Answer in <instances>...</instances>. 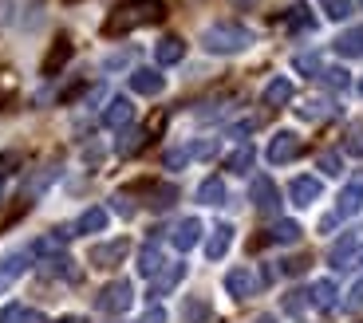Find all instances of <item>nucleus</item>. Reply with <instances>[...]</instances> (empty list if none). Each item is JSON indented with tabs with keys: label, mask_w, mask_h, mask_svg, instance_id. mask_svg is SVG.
<instances>
[{
	"label": "nucleus",
	"mask_w": 363,
	"mask_h": 323,
	"mask_svg": "<svg viewBox=\"0 0 363 323\" xmlns=\"http://www.w3.org/2000/svg\"><path fill=\"white\" fill-rule=\"evenodd\" d=\"M162 16H166L162 0H127V4H118V8L107 16L103 32H107V36H127V32H135V28L158 24Z\"/></svg>",
	"instance_id": "obj_1"
},
{
	"label": "nucleus",
	"mask_w": 363,
	"mask_h": 323,
	"mask_svg": "<svg viewBox=\"0 0 363 323\" xmlns=\"http://www.w3.org/2000/svg\"><path fill=\"white\" fill-rule=\"evenodd\" d=\"M253 44V32L245 24H233V20H221V24H209L201 32V47L209 55H237Z\"/></svg>",
	"instance_id": "obj_2"
},
{
	"label": "nucleus",
	"mask_w": 363,
	"mask_h": 323,
	"mask_svg": "<svg viewBox=\"0 0 363 323\" xmlns=\"http://www.w3.org/2000/svg\"><path fill=\"white\" fill-rule=\"evenodd\" d=\"M130 304H135V288H130V280H111L99 296H95V307H99V312H107V315L130 312Z\"/></svg>",
	"instance_id": "obj_3"
},
{
	"label": "nucleus",
	"mask_w": 363,
	"mask_h": 323,
	"mask_svg": "<svg viewBox=\"0 0 363 323\" xmlns=\"http://www.w3.org/2000/svg\"><path fill=\"white\" fill-rule=\"evenodd\" d=\"M328 264H332L336 272L359 268L363 264V244L355 241V237H340V241L332 244V252H328Z\"/></svg>",
	"instance_id": "obj_4"
},
{
	"label": "nucleus",
	"mask_w": 363,
	"mask_h": 323,
	"mask_svg": "<svg viewBox=\"0 0 363 323\" xmlns=\"http://www.w3.org/2000/svg\"><path fill=\"white\" fill-rule=\"evenodd\" d=\"M300 154V135L296 130H277V135L269 138V154L264 158L272 162V166H284V162H292Z\"/></svg>",
	"instance_id": "obj_5"
},
{
	"label": "nucleus",
	"mask_w": 363,
	"mask_h": 323,
	"mask_svg": "<svg viewBox=\"0 0 363 323\" xmlns=\"http://www.w3.org/2000/svg\"><path fill=\"white\" fill-rule=\"evenodd\" d=\"M127 252H130L127 237H118V241H103V244L91 249V264H95V268H115V264L127 261Z\"/></svg>",
	"instance_id": "obj_6"
},
{
	"label": "nucleus",
	"mask_w": 363,
	"mask_h": 323,
	"mask_svg": "<svg viewBox=\"0 0 363 323\" xmlns=\"http://www.w3.org/2000/svg\"><path fill=\"white\" fill-rule=\"evenodd\" d=\"M130 118H135V103H130L127 95H115V99L103 107V126H107V130H127Z\"/></svg>",
	"instance_id": "obj_7"
},
{
	"label": "nucleus",
	"mask_w": 363,
	"mask_h": 323,
	"mask_svg": "<svg viewBox=\"0 0 363 323\" xmlns=\"http://www.w3.org/2000/svg\"><path fill=\"white\" fill-rule=\"evenodd\" d=\"M130 91H135V95H162L166 75L158 72V67H135V72H130Z\"/></svg>",
	"instance_id": "obj_8"
},
{
	"label": "nucleus",
	"mask_w": 363,
	"mask_h": 323,
	"mask_svg": "<svg viewBox=\"0 0 363 323\" xmlns=\"http://www.w3.org/2000/svg\"><path fill=\"white\" fill-rule=\"evenodd\" d=\"M320 193H324L320 178H292V186H289V198H292V205H296V209L316 205V201H320Z\"/></svg>",
	"instance_id": "obj_9"
},
{
	"label": "nucleus",
	"mask_w": 363,
	"mask_h": 323,
	"mask_svg": "<svg viewBox=\"0 0 363 323\" xmlns=\"http://www.w3.org/2000/svg\"><path fill=\"white\" fill-rule=\"evenodd\" d=\"M249 198H253V205L261 209V213H277L281 209V193H277V186H272V178H253V189H249Z\"/></svg>",
	"instance_id": "obj_10"
},
{
	"label": "nucleus",
	"mask_w": 363,
	"mask_h": 323,
	"mask_svg": "<svg viewBox=\"0 0 363 323\" xmlns=\"http://www.w3.org/2000/svg\"><path fill=\"white\" fill-rule=\"evenodd\" d=\"M107 221H111V213L103 205H91V209H83L79 217H75V225H72V233L75 237H91V233H103L107 229Z\"/></svg>",
	"instance_id": "obj_11"
},
{
	"label": "nucleus",
	"mask_w": 363,
	"mask_h": 323,
	"mask_svg": "<svg viewBox=\"0 0 363 323\" xmlns=\"http://www.w3.org/2000/svg\"><path fill=\"white\" fill-rule=\"evenodd\" d=\"M201 233H206V229H201L198 217H182V221L174 225V237H170V241H174V249H178V252H190L194 244L201 241Z\"/></svg>",
	"instance_id": "obj_12"
},
{
	"label": "nucleus",
	"mask_w": 363,
	"mask_h": 323,
	"mask_svg": "<svg viewBox=\"0 0 363 323\" xmlns=\"http://www.w3.org/2000/svg\"><path fill=\"white\" fill-rule=\"evenodd\" d=\"M225 292L233 300H249L257 292V280H253V272L249 268H229L225 272Z\"/></svg>",
	"instance_id": "obj_13"
},
{
	"label": "nucleus",
	"mask_w": 363,
	"mask_h": 323,
	"mask_svg": "<svg viewBox=\"0 0 363 323\" xmlns=\"http://www.w3.org/2000/svg\"><path fill=\"white\" fill-rule=\"evenodd\" d=\"M24 272H28V252H9V256L0 261V292H9Z\"/></svg>",
	"instance_id": "obj_14"
},
{
	"label": "nucleus",
	"mask_w": 363,
	"mask_h": 323,
	"mask_svg": "<svg viewBox=\"0 0 363 323\" xmlns=\"http://www.w3.org/2000/svg\"><path fill=\"white\" fill-rule=\"evenodd\" d=\"M363 209V181H347L336 198V217H355Z\"/></svg>",
	"instance_id": "obj_15"
},
{
	"label": "nucleus",
	"mask_w": 363,
	"mask_h": 323,
	"mask_svg": "<svg viewBox=\"0 0 363 323\" xmlns=\"http://www.w3.org/2000/svg\"><path fill=\"white\" fill-rule=\"evenodd\" d=\"M182 55H186V40H182V36H162L155 44L158 67H174V63H182Z\"/></svg>",
	"instance_id": "obj_16"
},
{
	"label": "nucleus",
	"mask_w": 363,
	"mask_h": 323,
	"mask_svg": "<svg viewBox=\"0 0 363 323\" xmlns=\"http://www.w3.org/2000/svg\"><path fill=\"white\" fill-rule=\"evenodd\" d=\"M261 99H264V107H272V110L284 107V103H292V79H289V75H272Z\"/></svg>",
	"instance_id": "obj_17"
},
{
	"label": "nucleus",
	"mask_w": 363,
	"mask_h": 323,
	"mask_svg": "<svg viewBox=\"0 0 363 323\" xmlns=\"http://www.w3.org/2000/svg\"><path fill=\"white\" fill-rule=\"evenodd\" d=\"M72 55H75L72 40H67V36H55L52 52H48V60H44V75H48V79H52V75H60V67H64Z\"/></svg>",
	"instance_id": "obj_18"
},
{
	"label": "nucleus",
	"mask_w": 363,
	"mask_h": 323,
	"mask_svg": "<svg viewBox=\"0 0 363 323\" xmlns=\"http://www.w3.org/2000/svg\"><path fill=\"white\" fill-rule=\"evenodd\" d=\"M162 268H166V261H162V249H158V244H143V249H138V276L155 280Z\"/></svg>",
	"instance_id": "obj_19"
},
{
	"label": "nucleus",
	"mask_w": 363,
	"mask_h": 323,
	"mask_svg": "<svg viewBox=\"0 0 363 323\" xmlns=\"http://www.w3.org/2000/svg\"><path fill=\"white\" fill-rule=\"evenodd\" d=\"M182 276H186V264H170V268H162L155 276V288H150V300H158V296H170L174 288L182 284Z\"/></svg>",
	"instance_id": "obj_20"
},
{
	"label": "nucleus",
	"mask_w": 363,
	"mask_h": 323,
	"mask_svg": "<svg viewBox=\"0 0 363 323\" xmlns=\"http://www.w3.org/2000/svg\"><path fill=\"white\" fill-rule=\"evenodd\" d=\"M336 284H332V280H316V284L308 288V304L316 307V312H332V307H336Z\"/></svg>",
	"instance_id": "obj_21"
},
{
	"label": "nucleus",
	"mask_w": 363,
	"mask_h": 323,
	"mask_svg": "<svg viewBox=\"0 0 363 323\" xmlns=\"http://www.w3.org/2000/svg\"><path fill=\"white\" fill-rule=\"evenodd\" d=\"M229 244H233V225H218L213 233H209V241H206V256L209 261H221L229 252Z\"/></svg>",
	"instance_id": "obj_22"
},
{
	"label": "nucleus",
	"mask_w": 363,
	"mask_h": 323,
	"mask_svg": "<svg viewBox=\"0 0 363 323\" xmlns=\"http://www.w3.org/2000/svg\"><path fill=\"white\" fill-rule=\"evenodd\" d=\"M332 47H336L344 60H359L363 55V28H347V32H340Z\"/></svg>",
	"instance_id": "obj_23"
},
{
	"label": "nucleus",
	"mask_w": 363,
	"mask_h": 323,
	"mask_svg": "<svg viewBox=\"0 0 363 323\" xmlns=\"http://www.w3.org/2000/svg\"><path fill=\"white\" fill-rule=\"evenodd\" d=\"M253 158H257V150L249 142H241L237 150L225 154V162H221V166H225L229 174H249V170H253Z\"/></svg>",
	"instance_id": "obj_24"
},
{
	"label": "nucleus",
	"mask_w": 363,
	"mask_h": 323,
	"mask_svg": "<svg viewBox=\"0 0 363 323\" xmlns=\"http://www.w3.org/2000/svg\"><path fill=\"white\" fill-rule=\"evenodd\" d=\"M198 201H201V205H225V181H221V178H206L198 186Z\"/></svg>",
	"instance_id": "obj_25"
},
{
	"label": "nucleus",
	"mask_w": 363,
	"mask_h": 323,
	"mask_svg": "<svg viewBox=\"0 0 363 323\" xmlns=\"http://www.w3.org/2000/svg\"><path fill=\"white\" fill-rule=\"evenodd\" d=\"M300 233H304L300 221H277V225H272V233H269V241L272 244H296Z\"/></svg>",
	"instance_id": "obj_26"
},
{
	"label": "nucleus",
	"mask_w": 363,
	"mask_h": 323,
	"mask_svg": "<svg viewBox=\"0 0 363 323\" xmlns=\"http://www.w3.org/2000/svg\"><path fill=\"white\" fill-rule=\"evenodd\" d=\"M146 146V130H123V138L115 142V150L127 158V154H135V150H143Z\"/></svg>",
	"instance_id": "obj_27"
},
{
	"label": "nucleus",
	"mask_w": 363,
	"mask_h": 323,
	"mask_svg": "<svg viewBox=\"0 0 363 323\" xmlns=\"http://www.w3.org/2000/svg\"><path fill=\"white\" fill-rule=\"evenodd\" d=\"M296 110L304 118H328V115H336V107H332V103H324V99H308V103H300Z\"/></svg>",
	"instance_id": "obj_28"
},
{
	"label": "nucleus",
	"mask_w": 363,
	"mask_h": 323,
	"mask_svg": "<svg viewBox=\"0 0 363 323\" xmlns=\"http://www.w3.org/2000/svg\"><path fill=\"white\" fill-rule=\"evenodd\" d=\"M316 166H320V174H328V178H340V174H344V162H340L336 150H324L316 158Z\"/></svg>",
	"instance_id": "obj_29"
},
{
	"label": "nucleus",
	"mask_w": 363,
	"mask_h": 323,
	"mask_svg": "<svg viewBox=\"0 0 363 323\" xmlns=\"http://www.w3.org/2000/svg\"><path fill=\"white\" fill-rule=\"evenodd\" d=\"M355 12V0H324V16L328 20H347Z\"/></svg>",
	"instance_id": "obj_30"
},
{
	"label": "nucleus",
	"mask_w": 363,
	"mask_h": 323,
	"mask_svg": "<svg viewBox=\"0 0 363 323\" xmlns=\"http://www.w3.org/2000/svg\"><path fill=\"white\" fill-rule=\"evenodd\" d=\"M174 198H178V189L174 186H155L150 189V209H170Z\"/></svg>",
	"instance_id": "obj_31"
},
{
	"label": "nucleus",
	"mask_w": 363,
	"mask_h": 323,
	"mask_svg": "<svg viewBox=\"0 0 363 323\" xmlns=\"http://www.w3.org/2000/svg\"><path fill=\"white\" fill-rule=\"evenodd\" d=\"M289 28H292V32H308V28H312V16H308L304 4H292V8H289Z\"/></svg>",
	"instance_id": "obj_32"
},
{
	"label": "nucleus",
	"mask_w": 363,
	"mask_h": 323,
	"mask_svg": "<svg viewBox=\"0 0 363 323\" xmlns=\"http://www.w3.org/2000/svg\"><path fill=\"white\" fill-rule=\"evenodd\" d=\"M186 154H190V158H213V154H218V138H198V142L194 146H186Z\"/></svg>",
	"instance_id": "obj_33"
},
{
	"label": "nucleus",
	"mask_w": 363,
	"mask_h": 323,
	"mask_svg": "<svg viewBox=\"0 0 363 323\" xmlns=\"http://www.w3.org/2000/svg\"><path fill=\"white\" fill-rule=\"evenodd\" d=\"M320 79H324L328 87H336V91H344L347 83H352V79H347L344 67H320Z\"/></svg>",
	"instance_id": "obj_34"
},
{
	"label": "nucleus",
	"mask_w": 363,
	"mask_h": 323,
	"mask_svg": "<svg viewBox=\"0 0 363 323\" xmlns=\"http://www.w3.org/2000/svg\"><path fill=\"white\" fill-rule=\"evenodd\" d=\"M344 146H347V154H352V158H363V123H359V126H352V130H347Z\"/></svg>",
	"instance_id": "obj_35"
},
{
	"label": "nucleus",
	"mask_w": 363,
	"mask_h": 323,
	"mask_svg": "<svg viewBox=\"0 0 363 323\" xmlns=\"http://www.w3.org/2000/svg\"><path fill=\"white\" fill-rule=\"evenodd\" d=\"M281 304H284V312H289V315H300L304 307H308V292H289Z\"/></svg>",
	"instance_id": "obj_36"
},
{
	"label": "nucleus",
	"mask_w": 363,
	"mask_h": 323,
	"mask_svg": "<svg viewBox=\"0 0 363 323\" xmlns=\"http://www.w3.org/2000/svg\"><path fill=\"white\" fill-rule=\"evenodd\" d=\"M344 304H347V312H363V276L355 280L352 288H347V300H344Z\"/></svg>",
	"instance_id": "obj_37"
},
{
	"label": "nucleus",
	"mask_w": 363,
	"mask_h": 323,
	"mask_svg": "<svg viewBox=\"0 0 363 323\" xmlns=\"http://www.w3.org/2000/svg\"><path fill=\"white\" fill-rule=\"evenodd\" d=\"M296 72L320 75V55H296Z\"/></svg>",
	"instance_id": "obj_38"
},
{
	"label": "nucleus",
	"mask_w": 363,
	"mask_h": 323,
	"mask_svg": "<svg viewBox=\"0 0 363 323\" xmlns=\"http://www.w3.org/2000/svg\"><path fill=\"white\" fill-rule=\"evenodd\" d=\"M20 166V154L16 150H9V154H0V178H4V174H12Z\"/></svg>",
	"instance_id": "obj_39"
},
{
	"label": "nucleus",
	"mask_w": 363,
	"mask_h": 323,
	"mask_svg": "<svg viewBox=\"0 0 363 323\" xmlns=\"http://www.w3.org/2000/svg\"><path fill=\"white\" fill-rule=\"evenodd\" d=\"M253 130H257V118H245V123L229 126V138H245V135H253Z\"/></svg>",
	"instance_id": "obj_40"
},
{
	"label": "nucleus",
	"mask_w": 363,
	"mask_h": 323,
	"mask_svg": "<svg viewBox=\"0 0 363 323\" xmlns=\"http://www.w3.org/2000/svg\"><path fill=\"white\" fill-rule=\"evenodd\" d=\"M186 162H190V154H186V150H170V154H166V170H182Z\"/></svg>",
	"instance_id": "obj_41"
},
{
	"label": "nucleus",
	"mask_w": 363,
	"mask_h": 323,
	"mask_svg": "<svg viewBox=\"0 0 363 323\" xmlns=\"http://www.w3.org/2000/svg\"><path fill=\"white\" fill-rule=\"evenodd\" d=\"M111 201H115V213H123V217H130V213H135V205H130V201L123 198V193H115Z\"/></svg>",
	"instance_id": "obj_42"
},
{
	"label": "nucleus",
	"mask_w": 363,
	"mask_h": 323,
	"mask_svg": "<svg viewBox=\"0 0 363 323\" xmlns=\"http://www.w3.org/2000/svg\"><path fill=\"white\" fill-rule=\"evenodd\" d=\"M138 323H166V312H162V307L155 304V307H150V312H146V315H143V319H138Z\"/></svg>",
	"instance_id": "obj_43"
},
{
	"label": "nucleus",
	"mask_w": 363,
	"mask_h": 323,
	"mask_svg": "<svg viewBox=\"0 0 363 323\" xmlns=\"http://www.w3.org/2000/svg\"><path fill=\"white\" fill-rule=\"evenodd\" d=\"M16 323H48L40 312H28V307H20V315H16Z\"/></svg>",
	"instance_id": "obj_44"
},
{
	"label": "nucleus",
	"mask_w": 363,
	"mask_h": 323,
	"mask_svg": "<svg viewBox=\"0 0 363 323\" xmlns=\"http://www.w3.org/2000/svg\"><path fill=\"white\" fill-rule=\"evenodd\" d=\"M304 268H308V261H284V272H289V276H300Z\"/></svg>",
	"instance_id": "obj_45"
},
{
	"label": "nucleus",
	"mask_w": 363,
	"mask_h": 323,
	"mask_svg": "<svg viewBox=\"0 0 363 323\" xmlns=\"http://www.w3.org/2000/svg\"><path fill=\"white\" fill-rule=\"evenodd\" d=\"M16 315H20V304H9L0 312V323H16Z\"/></svg>",
	"instance_id": "obj_46"
},
{
	"label": "nucleus",
	"mask_w": 363,
	"mask_h": 323,
	"mask_svg": "<svg viewBox=\"0 0 363 323\" xmlns=\"http://www.w3.org/2000/svg\"><path fill=\"white\" fill-rule=\"evenodd\" d=\"M198 315H206V304H198V300L186 304V319H198Z\"/></svg>",
	"instance_id": "obj_47"
},
{
	"label": "nucleus",
	"mask_w": 363,
	"mask_h": 323,
	"mask_svg": "<svg viewBox=\"0 0 363 323\" xmlns=\"http://www.w3.org/2000/svg\"><path fill=\"white\" fill-rule=\"evenodd\" d=\"M336 221H340L336 213H332V217H324V221H320V233H332V229H336Z\"/></svg>",
	"instance_id": "obj_48"
},
{
	"label": "nucleus",
	"mask_w": 363,
	"mask_h": 323,
	"mask_svg": "<svg viewBox=\"0 0 363 323\" xmlns=\"http://www.w3.org/2000/svg\"><path fill=\"white\" fill-rule=\"evenodd\" d=\"M55 323H87L83 315H64V319H55Z\"/></svg>",
	"instance_id": "obj_49"
},
{
	"label": "nucleus",
	"mask_w": 363,
	"mask_h": 323,
	"mask_svg": "<svg viewBox=\"0 0 363 323\" xmlns=\"http://www.w3.org/2000/svg\"><path fill=\"white\" fill-rule=\"evenodd\" d=\"M233 4H237V8H253L257 0H233Z\"/></svg>",
	"instance_id": "obj_50"
},
{
	"label": "nucleus",
	"mask_w": 363,
	"mask_h": 323,
	"mask_svg": "<svg viewBox=\"0 0 363 323\" xmlns=\"http://www.w3.org/2000/svg\"><path fill=\"white\" fill-rule=\"evenodd\" d=\"M253 323H277V319H272V315H257Z\"/></svg>",
	"instance_id": "obj_51"
},
{
	"label": "nucleus",
	"mask_w": 363,
	"mask_h": 323,
	"mask_svg": "<svg viewBox=\"0 0 363 323\" xmlns=\"http://www.w3.org/2000/svg\"><path fill=\"white\" fill-rule=\"evenodd\" d=\"M0 198H4V178H0Z\"/></svg>",
	"instance_id": "obj_52"
},
{
	"label": "nucleus",
	"mask_w": 363,
	"mask_h": 323,
	"mask_svg": "<svg viewBox=\"0 0 363 323\" xmlns=\"http://www.w3.org/2000/svg\"><path fill=\"white\" fill-rule=\"evenodd\" d=\"M359 95H363V79H359Z\"/></svg>",
	"instance_id": "obj_53"
}]
</instances>
